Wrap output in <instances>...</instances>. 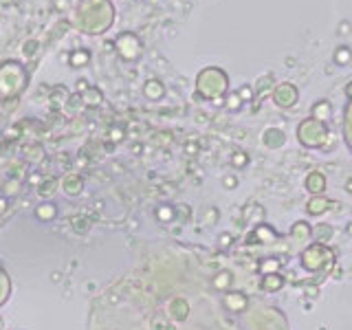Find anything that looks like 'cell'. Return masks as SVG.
<instances>
[{"instance_id":"cell-1","label":"cell","mask_w":352,"mask_h":330,"mask_svg":"<svg viewBox=\"0 0 352 330\" xmlns=\"http://www.w3.org/2000/svg\"><path fill=\"white\" fill-rule=\"evenodd\" d=\"M44 216L42 220H51L53 218V214H55V209L51 207V205H42V207H37V216Z\"/></svg>"}]
</instances>
